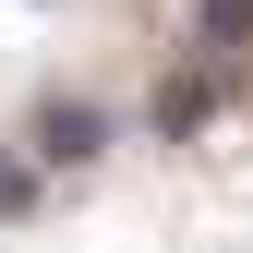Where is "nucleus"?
<instances>
[{
	"mask_svg": "<svg viewBox=\"0 0 253 253\" xmlns=\"http://www.w3.org/2000/svg\"><path fill=\"white\" fill-rule=\"evenodd\" d=\"M37 133H48V157H60V169H73V157H97V109H73V97H60Z\"/></svg>",
	"mask_w": 253,
	"mask_h": 253,
	"instance_id": "nucleus-1",
	"label": "nucleus"
}]
</instances>
